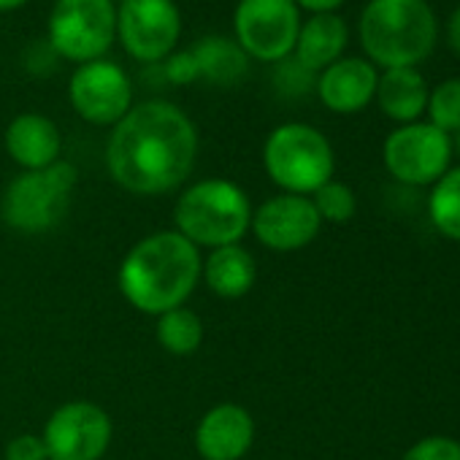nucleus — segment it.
Listing matches in <instances>:
<instances>
[{"label":"nucleus","mask_w":460,"mask_h":460,"mask_svg":"<svg viewBox=\"0 0 460 460\" xmlns=\"http://www.w3.org/2000/svg\"><path fill=\"white\" fill-rule=\"evenodd\" d=\"M198 157V130L173 103L133 106L111 130L106 165L111 179L133 195H165L187 181Z\"/></svg>","instance_id":"obj_1"},{"label":"nucleus","mask_w":460,"mask_h":460,"mask_svg":"<svg viewBox=\"0 0 460 460\" xmlns=\"http://www.w3.org/2000/svg\"><path fill=\"white\" fill-rule=\"evenodd\" d=\"M200 250L176 230H160L141 239L119 266L125 301L152 317L184 306L200 279Z\"/></svg>","instance_id":"obj_2"},{"label":"nucleus","mask_w":460,"mask_h":460,"mask_svg":"<svg viewBox=\"0 0 460 460\" xmlns=\"http://www.w3.org/2000/svg\"><path fill=\"white\" fill-rule=\"evenodd\" d=\"M436 33L425 0H368L360 14V44L385 71L422 63L436 47Z\"/></svg>","instance_id":"obj_3"},{"label":"nucleus","mask_w":460,"mask_h":460,"mask_svg":"<svg viewBox=\"0 0 460 460\" xmlns=\"http://www.w3.org/2000/svg\"><path fill=\"white\" fill-rule=\"evenodd\" d=\"M252 203L230 179H200L190 184L173 208V230L198 250L239 244L250 234Z\"/></svg>","instance_id":"obj_4"},{"label":"nucleus","mask_w":460,"mask_h":460,"mask_svg":"<svg viewBox=\"0 0 460 460\" xmlns=\"http://www.w3.org/2000/svg\"><path fill=\"white\" fill-rule=\"evenodd\" d=\"M263 165L282 192L309 198L333 179L336 157L331 141L317 128L288 122L269 133L263 144Z\"/></svg>","instance_id":"obj_5"},{"label":"nucleus","mask_w":460,"mask_h":460,"mask_svg":"<svg viewBox=\"0 0 460 460\" xmlns=\"http://www.w3.org/2000/svg\"><path fill=\"white\" fill-rule=\"evenodd\" d=\"M79 173L71 163H55L39 171H22L14 176L0 200V217L20 234H47L66 217Z\"/></svg>","instance_id":"obj_6"},{"label":"nucleus","mask_w":460,"mask_h":460,"mask_svg":"<svg viewBox=\"0 0 460 460\" xmlns=\"http://www.w3.org/2000/svg\"><path fill=\"white\" fill-rule=\"evenodd\" d=\"M47 41L71 63L103 60L117 39V6L114 0H55Z\"/></svg>","instance_id":"obj_7"},{"label":"nucleus","mask_w":460,"mask_h":460,"mask_svg":"<svg viewBox=\"0 0 460 460\" xmlns=\"http://www.w3.org/2000/svg\"><path fill=\"white\" fill-rule=\"evenodd\" d=\"M301 31L296 0H239L234 12L236 44L261 63H279L293 55Z\"/></svg>","instance_id":"obj_8"},{"label":"nucleus","mask_w":460,"mask_h":460,"mask_svg":"<svg viewBox=\"0 0 460 460\" xmlns=\"http://www.w3.org/2000/svg\"><path fill=\"white\" fill-rule=\"evenodd\" d=\"M179 36L181 14L173 0H122L117 9V39L138 63H163L173 55Z\"/></svg>","instance_id":"obj_9"},{"label":"nucleus","mask_w":460,"mask_h":460,"mask_svg":"<svg viewBox=\"0 0 460 460\" xmlns=\"http://www.w3.org/2000/svg\"><path fill=\"white\" fill-rule=\"evenodd\" d=\"M111 417L93 401H68L58 406L44 425L49 460H101L111 447Z\"/></svg>","instance_id":"obj_10"},{"label":"nucleus","mask_w":460,"mask_h":460,"mask_svg":"<svg viewBox=\"0 0 460 460\" xmlns=\"http://www.w3.org/2000/svg\"><path fill=\"white\" fill-rule=\"evenodd\" d=\"M387 171L403 184H433L449 171L452 141L430 122H409L393 130L382 149Z\"/></svg>","instance_id":"obj_11"},{"label":"nucleus","mask_w":460,"mask_h":460,"mask_svg":"<svg viewBox=\"0 0 460 460\" xmlns=\"http://www.w3.org/2000/svg\"><path fill=\"white\" fill-rule=\"evenodd\" d=\"M68 98L84 122L114 128L133 109V84L122 66L111 60H93L74 71Z\"/></svg>","instance_id":"obj_12"},{"label":"nucleus","mask_w":460,"mask_h":460,"mask_svg":"<svg viewBox=\"0 0 460 460\" xmlns=\"http://www.w3.org/2000/svg\"><path fill=\"white\" fill-rule=\"evenodd\" d=\"M323 227V219L306 195L279 192L252 211L250 230L274 252H296L309 247Z\"/></svg>","instance_id":"obj_13"},{"label":"nucleus","mask_w":460,"mask_h":460,"mask_svg":"<svg viewBox=\"0 0 460 460\" xmlns=\"http://www.w3.org/2000/svg\"><path fill=\"white\" fill-rule=\"evenodd\" d=\"M255 441V420L239 403L211 406L195 428V449L203 460H242Z\"/></svg>","instance_id":"obj_14"},{"label":"nucleus","mask_w":460,"mask_h":460,"mask_svg":"<svg viewBox=\"0 0 460 460\" xmlns=\"http://www.w3.org/2000/svg\"><path fill=\"white\" fill-rule=\"evenodd\" d=\"M379 74L363 58H341L317 76L320 101L336 114H355L376 95Z\"/></svg>","instance_id":"obj_15"},{"label":"nucleus","mask_w":460,"mask_h":460,"mask_svg":"<svg viewBox=\"0 0 460 460\" xmlns=\"http://www.w3.org/2000/svg\"><path fill=\"white\" fill-rule=\"evenodd\" d=\"M6 152L22 171H39L60 163L63 136L58 125L36 111L14 117L6 128Z\"/></svg>","instance_id":"obj_16"},{"label":"nucleus","mask_w":460,"mask_h":460,"mask_svg":"<svg viewBox=\"0 0 460 460\" xmlns=\"http://www.w3.org/2000/svg\"><path fill=\"white\" fill-rule=\"evenodd\" d=\"M200 277L219 298H244L258 282V263L247 247L227 244L211 250V255L203 261Z\"/></svg>","instance_id":"obj_17"},{"label":"nucleus","mask_w":460,"mask_h":460,"mask_svg":"<svg viewBox=\"0 0 460 460\" xmlns=\"http://www.w3.org/2000/svg\"><path fill=\"white\" fill-rule=\"evenodd\" d=\"M347 41H349L347 22L339 14H312L306 22H301L293 58L317 74L333 66L336 60H341Z\"/></svg>","instance_id":"obj_18"},{"label":"nucleus","mask_w":460,"mask_h":460,"mask_svg":"<svg viewBox=\"0 0 460 460\" xmlns=\"http://www.w3.org/2000/svg\"><path fill=\"white\" fill-rule=\"evenodd\" d=\"M428 84L417 68H387L376 82V103L395 122H414L428 109Z\"/></svg>","instance_id":"obj_19"},{"label":"nucleus","mask_w":460,"mask_h":460,"mask_svg":"<svg viewBox=\"0 0 460 460\" xmlns=\"http://www.w3.org/2000/svg\"><path fill=\"white\" fill-rule=\"evenodd\" d=\"M190 52L195 58L198 76H203L211 84H222V87L236 84L250 71V58L234 39L206 36Z\"/></svg>","instance_id":"obj_20"},{"label":"nucleus","mask_w":460,"mask_h":460,"mask_svg":"<svg viewBox=\"0 0 460 460\" xmlns=\"http://www.w3.org/2000/svg\"><path fill=\"white\" fill-rule=\"evenodd\" d=\"M155 333H157L160 347L168 355L184 358V355H192L203 344V320L192 309L176 306L157 317Z\"/></svg>","instance_id":"obj_21"},{"label":"nucleus","mask_w":460,"mask_h":460,"mask_svg":"<svg viewBox=\"0 0 460 460\" xmlns=\"http://www.w3.org/2000/svg\"><path fill=\"white\" fill-rule=\"evenodd\" d=\"M430 222L449 242H460V165L449 168L433 187L428 200Z\"/></svg>","instance_id":"obj_22"},{"label":"nucleus","mask_w":460,"mask_h":460,"mask_svg":"<svg viewBox=\"0 0 460 460\" xmlns=\"http://www.w3.org/2000/svg\"><path fill=\"white\" fill-rule=\"evenodd\" d=\"M317 214L323 222H333V225H344L355 217V208H358V200H355V192L352 187H347L344 181H325L314 198H312Z\"/></svg>","instance_id":"obj_23"},{"label":"nucleus","mask_w":460,"mask_h":460,"mask_svg":"<svg viewBox=\"0 0 460 460\" xmlns=\"http://www.w3.org/2000/svg\"><path fill=\"white\" fill-rule=\"evenodd\" d=\"M428 114L430 125L447 136L460 130V79H447L428 95Z\"/></svg>","instance_id":"obj_24"},{"label":"nucleus","mask_w":460,"mask_h":460,"mask_svg":"<svg viewBox=\"0 0 460 460\" xmlns=\"http://www.w3.org/2000/svg\"><path fill=\"white\" fill-rule=\"evenodd\" d=\"M274 66H277L274 84H277L279 93H285V95H304L312 87H317V74L309 71L304 63H298L293 55L279 60V63H274Z\"/></svg>","instance_id":"obj_25"},{"label":"nucleus","mask_w":460,"mask_h":460,"mask_svg":"<svg viewBox=\"0 0 460 460\" xmlns=\"http://www.w3.org/2000/svg\"><path fill=\"white\" fill-rule=\"evenodd\" d=\"M403 460H460V441L449 436H425L409 447Z\"/></svg>","instance_id":"obj_26"},{"label":"nucleus","mask_w":460,"mask_h":460,"mask_svg":"<svg viewBox=\"0 0 460 460\" xmlns=\"http://www.w3.org/2000/svg\"><path fill=\"white\" fill-rule=\"evenodd\" d=\"M163 74L171 84H192L198 79V66L192 52H173L163 60Z\"/></svg>","instance_id":"obj_27"},{"label":"nucleus","mask_w":460,"mask_h":460,"mask_svg":"<svg viewBox=\"0 0 460 460\" xmlns=\"http://www.w3.org/2000/svg\"><path fill=\"white\" fill-rule=\"evenodd\" d=\"M6 460H49V452L41 436L22 433L6 444Z\"/></svg>","instance_id":"obj_28"},{"label":"nucleus","mask_w":460,"mask_h":460,"mask_svg":"<svg viewBox=\"0 0 460 460\" xmlns=\"http://www.w3.org/2000/svg\"><path fill=\"white\" fill-rule=\"evenodd\" d=\"M344 0H296L298 9H306L312 14H333Z\"/></svg>","instance_id":"obj_29"},{"label":"nucleus","mask_w":460,"mask_h":460,"mask_svg":"<svg viewBox=\"0 0 460 460\" xmlns=\"http://www.w3.org/2000/svg\"><path fill=\"white\" fill-rule=\"evenodd\" d=\"M449 47L460 55V6L449 17Z\"/></svg>","instance_id":"obj_30"},{"label":"nucleus","mask_w":460,"mask_h":460,"mask_svg":"<svg viewBox=\"0 0 460 460\" xmlns=\"http://www.w3.org/2000/svg\"><path fill=\"white\" fill-rule=\"evenodd\" d=\"M28 0H0V12H14L20 6H25Z\"/></svg>","instance_id":"obj_31"},{"label":"nucleus","mask_w":460,"mask_h":460,"mask_svg":"<svg viewBox=\"0 0 460 460\" xmlns=\"http://www.w3.org/2000/svg\"><path fill=\"white\" fill-rule=\"evenodd\" d=\"M455 149H457V155H460V130L455 133Z\"/></svg>","instance_id":"obj_32"}]
</instances>
